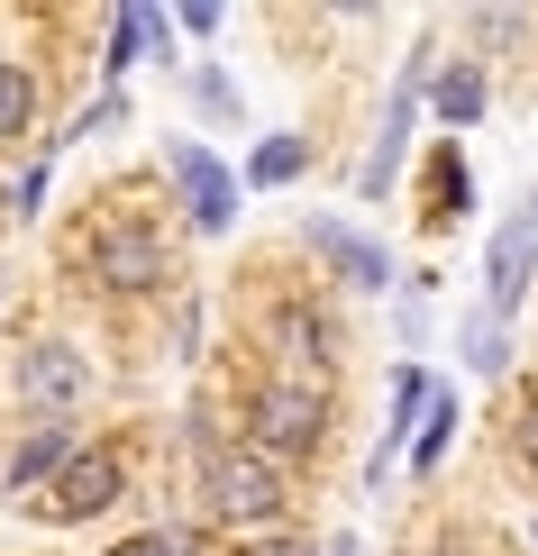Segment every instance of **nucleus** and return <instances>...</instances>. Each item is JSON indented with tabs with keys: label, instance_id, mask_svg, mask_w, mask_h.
<instances>
[{
	"label": "nucleus",
	"instance_id": "10",
	"mask_svg": "<svg viewBox=\"0 0 538 556\" xmlns=\"http://www.w3.org/2000/svg\"><path fill=\"white\" fill-rule=\"evenodd\" d=\"M74 420H37L28 438H10V456H0V483L10 493H37V483H55L64 466H74Z\"/></svg>",
	"mask_w": 538,
	"mask_h": 556
},
{
	"label": "nucleus",
	"instance_id": "14",
	"mask_svg": "<svg viewBox=\"0 0 538 556\" xmlns=\"http://www.w3.org/2000/svg\"><path fill=\"white\" fill-rule=\"evenodd\" d=\"M429 101H438V119H448V128H465V119H484V101H493V91H484L475 64H438Z\"/></svg>",
	"mask_w": 538,
	"mask_h": 556
},
{
	"label": "nucleus",
	"instance_id": "15",
	"mask_svg": "<svg viewBox=\"0 0 538 556\" xmlns=\"http://www.w3.org/2000/svg\"><path fill=\"white\" fill-rule=\"evenodd\" d=\"M301 165H311V137H265L255 165H247V182H292Z\"/></svg>",
	"mask_w": 538,
	"mask_h": 556
},
{
	"label": "nucleus",
	"instance_id": "22",
	"mask_svg": "<svg viewBox=\"0 0 538 556\" xmlns=\"http://www.w3.org/2000/svg\"><path fill=\"white\" fill-rule=\"evenodd\" d=\"M529 539H538V529H529Z\"/></svg>",
	"mask_w": 538,
	"mask_h": 556
},
{
	"label": "nucleus",
	"instance_id": "17",
	"mask_svg": "<svg viewBox=\"0 0 538 556\" xmlns=\"http://www.w3.org/2000/svg\"><path fill=\"white\" fill-rule=\"evenodd\" d=\"M465 356H475V375H502V365H511V346H502V319H475V329H465Z\"/></svg>",
	"mask_w": 538,
	"mask_h": 556
},
{
	"label": "nucleus",
	"instance_id": "12",
	"mask_svg": "<svg viewBox=\"0 0 538 556\" xmlns=\"http://www.w3.org/2000/svg\"><path fill=\"white\" fill-rule=\"evenodd\" d=\"M429 402H438V383L420 375V365H402V383H392V420H384V438H374V483H384V466L402 456V429L429 420Z\"/></svg>",
	"mask_w": 538,
	"mask_h": 556
},
{
	"label": "nucleus",
	"instance_id": "19",
	"mask_svg": "<svg viewBox=\"0 0 538 556\" xmlns=\"http://www.w3.org/2000/svg\"><path fill=\"white\" fill-rule=\"evenodd\" d=\"M238 556H311V539H292V529H274V539H247Z\"/></svg>",
	"mask_w": 538,
	"mask_h": 556
},
{
	"label": "nucleus",
	"instance_id": "2",
	"mask_svg": "<svg viewBox=\"0 0 538 556\" xmlns=\"http://www.w3.org/2000/svg\"><path fill=\"white\" fill-rule=\"evenodd\" d=\"M201 511L220 520V529L274 539V529H284V511H292L284 466H274V456H255V447H210V456H201Z\"/></svg>",
	"mask_w": 538,
	"mask_h": 556
},
{
	"label": "nucleus",
	"instance_id": "13",
	"mask_svg": "<svg viewBox=\"0 0 538 556\" xmlns=\"http://www.w3.org/2000/svg\"><path fill=\"white\" fill-rule=\"evenodd\" d=\"M28 128H37V74L18 55H0V147H18Z\"/></svg>",
	"mask_w": 538,
	"mask_h": 556
},
{
	"label": "nucleus",
	"instance_id": "21",
	"mask_svg": "<svg viewBox=\"0 0 538 556\" xmlns=\"http://www.w3.org/2000/svg\"><path fill=\"white\" fill-rule=\"evenodd\" d=\"M329 556H365V547H356V539H329Z\"/></svg>",
	"mask_w": 538,
	"mask_h": 556
},
{
	"label": "nucleus",
	"instance_id": "20",
	"mask_svg": "<svg viewBox=\"0 0 538 556\" xmlns=\"http://www.w3.org/2000/svg\"><path fill=\"white\" fill-rule=\"evenodd\" d=\"M120 556H183V539H165V529H147V539H128Z\"/></svg>",
	"mask_w": 538,
	"mask_h": 556
},
{
	"label": "nucleus",
	"instance_id": "8",
	"mask_svg": "<svg viewBox=\"0 0 538 556\" xmlns=\"http://www.w3.org/2000/svg\"><path fill=\"white\" fill-rule=\"evenodd\" d=\"M301 238H311V256L329 265V274H338L347 292H384V283H392V256H384V247H374V238H356V228H347V219H311V228H301Z\"/></svg>",
	"mask_w": 538,
	"mask_h": 556
},
{
	"label": "nucleus",
	"instance_id": "11",
	"mask_svg": "<svg viewBox=\"0 0 538 556\" xmlns=\"http://www.w3.org/2000/svg\"><path fill=\"white\" fill-rule=\"evenodd\" d=\"M465 211H475V174H465L456 147H438V155H429V182H420V228H429V238H448Z\"/></svg>",
	"mask_w": 538,
	"mask_h": 556
},
{
	"label": "nucleus",
	"instance_id": "5",
	"mask_svg": "<svg viewBox=\"0 0 538 556\" xmlns=\"http://www.w3.org/2000/svg\"><path fill=\"white\" fill-rule=\"evenodd\" d=\"M165 174H174V192H183V219H192L201 238H220V228L238 219V174H228L220 155L201 147V137H174V147H165Z\"/></svg>",
	"mask_w": 538,
	"mask_h": 556
},
{
	"label": "nucleus",
	"instance_id": "4",
	"mask_svg": "<svg viewBox=\"0 0 538 556\" xmlns=\"http://www.w3.org/2000/svg\"><path fill=\"white\" fill-rule=\"evenodd\" d=\"M120 502H128V456H120V447H83L74 466H64V475L37 493V520H55V529H83V520L120 511Z\"/></svg>",
	"mask_w": 538,
	"mask_h": 556
},
{
	"label": "nucleus",
	"instance_id": "3",
	"mask_svg": "<svg viewBox=\"0 0 538 556\" xmlns=\"http://www.w3.org/2000/svg\"><path fill=\"white\" fill-rule=\"evenodd\" d=\"M247 447L274 456V466H311L320 447H329V383L320 375H265L247 402Z\"/></svg>",
	"mask_w": 538,
	"mask_h": 556
},
{
	"label": "nucleus",
	"instance_id": "18",
	"mask_svg": "<svg viewBox=\"0 0 538 556\" xmlns=\"http://www.w3.org/2000/svg\"><path fill=\"white\" fill-rule=\"evenodd\" d=\"M511 438H521V466L538 475V392H529V402H521V420H511Z\"/></svg>",
	"mask_w": 538,
	"mask_h": 556
},
{
	"label": "nucleus",
	"instance_id": "6",
	"mask_svg": "<svg viewBox=\"0 0 538 556\" xmlns=\"http://www.w3.org/2000/svg\"><path fill=\"white\" fill-rule=\"evenodd\" d=\"M10 392H18L28 410H46V420H64V410L91 392V356H83V346H64V338H37V346H18Z\"/></svg>",
	"mask_w": 538,
	"mask_h": 556
},
{
	"label": "nucleus",
	"instance_id": "9",
	"mask_svg": "<svg viewBox=\"0 0 538 556\" xmlns=\"http://www.w3.org/2000/svg\"><path fill=\"white\" fill-rule=\"evenodd\" d=\"M438 83V64L420 55V64H402V91H392V110H384V137H374V155H365V192L384 201L392 192V174H402V137H411V110H420V91Z\"/></svg>",
	"mask_w": 538,
	"mask_h": 556
},
{
	"label": "nucleus",
	"instance_id": "16",
	"mask_svg": "<svg viewBox=\"0 0 538 556\" xmlns=\"http://www.w3.org/2000/svg\"><path fill=\"white\" fill-rule=\"evenodd\" d=\"M448 429H456V392H438V402H429V420H420V438H411V466H420V475H429L438 456H448Z\"/></svg>",
	"mask_w": 538,
	"mask_h": 556
},
{
	"label": "nucleus",
	"instance_id": "1",
	"mask_svg": "<svg viewBox=\"0 0 538 556\" xmlns=\"http://www.w3.org/2000/svg\"><path fill=\"white\" fill-rule=\"evenodd\" d=\"M74 265H83L101 292H165V283H174V238H165L147 211L110 201V211L91 219V238H83Z\"/></svg>",
	"mask_w": 538,
	"mask_h": 556
},
{
	"label": "nucleus",
	"instance_id": "7",
	"mask_svg": "<svg viewBox=\"0 0 538 556\" xmlns=\"http://www.w3.org/2000/svg\"><path fill=\"white\" fill-rule=\"evenodd\" d=\"M529 274H538V192L521 201V219L493 238V265H484V311L511 319V311L529 301Z\"/></svg>",
	"mask_w": 538,
	"mask_h": 556
}]
</instances>
